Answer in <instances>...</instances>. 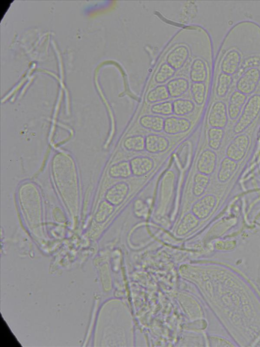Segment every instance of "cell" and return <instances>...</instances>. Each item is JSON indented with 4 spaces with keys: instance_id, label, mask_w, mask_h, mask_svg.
Listing matches in <instances>:
<instances>
[{
    "instance_id": "cell-9",
    "label": "cell",
    "mask_w": 260,
    "mask_h": 347,
    "mask_svg": "<svg viewBox=\"0 0 260 347\" xmlns=\"http://www.w3.org/2000/svg\"><path fill=\"white\" fill-rule=\"evenodd\" d=\"M145 150L153 154L164 153L169 147V141L164 136L150 134L145 137Z\"/></svg>"
},
{
    "instance_id": "cell-29",
    "label": "cell",
    "mask_w": 260,
    "mask_h": 347,
    "mask_svg": "<svg viewBox=\"0 0 260 347\" xmlns=\"http://www.w3.org/2000/svg\"><path fill=\"white\" fill-rule=\"evenodd\" d=\"M13 2V1L9 0H1V19H2L3 16L5 15V13L9 9L11 4Z\"/></svg>"
},
{
    "instance_id": "cell-3",
    "label": "cell",
    "mask_w": 260,
    "mask_h": 347,
    "mask_svg": "<svg viewBox=\"0 0 260 347\" xmlns=\"http://www.w3.org/2000/svg\"><path fill=\"white\" fill-rule=\"evenodd\" d=\"M249 144L247 135L239 134L230 143L226 148L225 154L227 157L238 162L244 157Z\"/></svg>"
},
{
    "instance_id": "cell-1",
    "label": "cell",
    "mask_w": 260,
    "mask_h": 347,
    "mask_svg": "<svg viewBox=\"0 0 260 347\" xmlns=\"http://www.w3.org/2000/svg\"><path fill=\"white\" fill-rule=\"evenodd\" d=\"M260 112V95L254 94L248 100L238 120L233 127L235 134H240L256 119Z\"/></svg>"
},
{
    "instance_id": "cell-26",
    "label": "cell",
    "mask_w": 260,
    "mask_h": 347,
    "mask_svg": "<svg viewBox=\"0 0 260 347\" xmlns=\"http://www.w3.org/2000/svg\"><path fill=\"white\" fill-rule=\"evenodd\" d=\"M175 73V69L167 63L162 64L155 76V80L157 83H162L171 77Z\"/></svg>"
},
{
    "instance_id": "cell-2",
    "label": "cell",
    "mask_w": 260,
    "mask_h": 347,
    "mask_svg": "<svg viewBox=\"0 0 260 347\" xmlns=\"http://www.w3.org/2000/svg\"><path fill=\"white\" fill-rule=\"evenodd\" d=\"M260 81V70L250 68L244 71L236 83L237 90L245 95L252 94L256 90Z\"/></svg>"
},
{
    "instance_id": "cell-18",
    "label": "cell",
    "mask_w": 260,
    "mask_h": 347,
    "mask_svg": "<svg viewBox=\"0 0 260 347\" xmlns=\"http://www.w3.org/2000/svg\"><path fill=\"white\" fill-rule=\"evenodd\" d=\"M172 104L173 113L178 117L191 113L194 108L193 102L188 99H177Z\"/></svg>"
},
{
    "instance_id": "cell-6",
    "label": "cell",
    "mask_w": 260,
    "mask_h": 347,
    "mask_svg": "<svg viewBox=\"0 0 260 347\" xmlns=\"http://www.w3.org/2000/svg\"><path fill=\"white\" fill-rule=\"evenodd\" d=\"M191 127L190 121L183 117L170 116L164 120L163 131L167 134L176 135L187 132Z\"/></svg>"
},
{
    "instance_id": "cell-28",
    "label": "cell",
    "mask_w": 260,
    "mask_h": 347,
    "mask_svg": "<svg viewBox=\"0 0 260 347\" xmlns=\"http://www.w3.org/2000/svg\"><path fill=\"white\" fill-rule=\"evenodd\" d=\"M210 182L208 175L198 172L193 177V185H196L206 189Z\"/></svg>"
},
{
    "instance_id": "cell-22",
    "label": "cell",
    "mask_w": 260,
    "mask_h": 347,
    "mask_svg": "<svg viewBox=\"0 0 260 347\" xmlns=\"http://www.w3.org/2000/svg\"><path fill=\"white\" fill-rule=\"evenodd\" d=\"M110 173L114 178L124 179L133 175L129 162L127 161H121L113 165Z\"/></svg>"
},
{
    "instance_id": "cell-11",
    "label": "cell",
    "mask_w": 260,
    "mask_h": 347,
    "mask_svg": "<svg viewBox=\"0 0 260 347\" xmlns=\"http://www.w3.org/2000/svg\"><path fill=\"white\" fill-rule=\"evenodd\" d=\"M246 99V95L237 90L232 94L227 108L228 116L231 120H236L239 116Z\"/></svg>"
},
{
    "instance_id": "cell-24",
    "label": "cell",
    "mask_w": 260,
    "mask_h": 347,
    "mask_svg": "<svg viewBox=\"0 0 260 347\" xmlns=\"http://www.w3.org/2000/svg\"><path fill=\"white\" fill-rule=\"evenodd\" d=\"M190 92L194 102L198 105H202L205 99V84L203 82H193L190 86Z\"/></svg>"
},
{
    "instance_id": "cell-10",
    "label": "cell",
    "mask_w": 260,
    "mask_h": 347,
    "mask_svg": "<svg viewBox=\"0 0 260 347\" xmlns=\"http://www.w3.org/2000/svg\"><path fill=\"white\" fill-rule=\"evenodd\" d=\"M240 63V53L236 50H231L224 57L221 64V70L222 73L232 75L238 71Z\"/></svg>"
},
{
    "instance_id": "cell-5",
    "label": "cell",
    "mask_w": 260,
    "mask_h": 347,
    "mask_svg": "<svg viewBox=\"0 0 260 347\" xmlns=\"http://www.w3.org/2000/svg\"><path fill=\"white\" fill-rule=\"evenodd\" d=\"M208 123L211 127L223 129L228 122L226 105L222 101L215 102L212 105L208 116Z\"/></svg>"
},
{
    "instance_id": "cell-27",
    "label": "cell",
    "mask_w": 260,
    "mask_h": 347,
    "mask_svg": "<svg viewBox=\"0 0 260 347\" xmlns=\"http://www.w3.org/2000/svg\"><path fill=\"white\" fill-rule=\"evenodd\" d=\"M259 67H260V56L251 55L243 60L240 67V70L243 72L250 68Z\"/></svg>"
},
{
    "instance_id": "cell-16",
    "label": "cell",
    "mask_w": 260,
    "mask_h": 347,
    "mask_svg": "<svg viewBox=\"0 0 260 347\" xmlns=\"http://www.w3.org/2000/svg\"><path fill=\"white\" fill-rule=\"evenodd\" d=\"M207 76L205 63L201 59L193 61L190 71V79L193 82H203Z\"/></svg>"
},
{
    "instance_id": "cell-7",
    "label": "cell",
    "mask_w": 260,
    "mask_h": 347,
    "mask_svg": "<svg viewBox=\"0 0 260 347\" xmlns=\"http://www.w3.org/2000/svg\"><path fill=\"white\" fill-rule=\"evenodd\" d=\"M132 175L137 177H142L150 172L154 167L153 160L146 156H138L129 161Z\"/></svg>"
},
{
    "instance_id": "cell-13",
    "label": "cell",
    "mask_w": 260,
    "mask_h": 347,
    "mask_svg": "<svg viewBox=\"0 0 260 347\" xmlns=\"http://www.w3.org/2000/svg\"><path fill=\"white\" fill-rule=\"evenodd\" d=\"M164 118L158 115H144L142 116L139 123L144 128L156 133L163 131Z\"/></svg>"
},
{
    "instance_id": "cell-12",
    "label": "cell",
    "mask_w": 260,
    "mask_h": 347,
    "mask_svg": "<svg viewBox=\"0 0 260 347\" xmlns=\"http://www.w3.org/2000/svg\"><path fill=\"white\" fill-rule=\"evenodd\" d=\"M189 55L188 49L184 46L175 48L168 55L167 62L174 69L180 68L185 63Z\"/></svg>"
},
{
    "instance_id": "cell-20",
    "label": "cell",
    "mask_w": 260,
    "mask_h": 347,
    "mask_svg": "<svg viewBox=\"0 0 260 347\" xmlns=\"http://www.w3.org/2000/svg\"><path fill=\"white\" fill-rule=\"evenodd\" d=\"M123 146L129 151H143L145 150V137L140 135L128 136L124 140Z\"/></svg>"
},
{
    "instance_id": "cell-15",
    "label": "cell",
    "mask_w": 260,
    "mask_h": 347,
    "mask_svg": "<svg viewBox=\"0 0 260 347\" xmlns=\"http://www.w3.org/2000/svg\"><path fill=\"white\" fill-rule=\"evenodd\" d=\"M166 86L170 97L178 98L187 92L189 88V82L184 78H177L170 80Z\"/></svg>"
},
{
    "instance_id": "cell-21",
    "label": "cell",
    "mask_w": 260,
    "mask_h": 347,
    "mask_svg": "<svg viewBox=\"0 0 260 347\" xmlns=\"http://www.w3.org/2000/svg\"><path fill=\"white\" fill-rule=\"evenodd\" d=\"M207 135L209 147L213 150H218L223 138V129L211 127L208 131Z\"/></svg>"
},
{
    "instance_id": "cell-25",
    "label": "cell",
    "mask_w": 260,
    "mask_h": 347,
    "mask_svg": "<svg viewBox=\"0 0 260 347\" xmlns=\"http://www.w3.org/2000/svg\"><path fill=\"white\" fill-rule=\"evenodd\" d=\"M150 110L156 115L169 116L173 113V104L169 101L156 103L151 106Z\"/></svg>"
},
{
    "instance_id": "cell-14",
    "label": "cell",
    "mask_w": 260,
    "mask_h": 347,
    "mask_svg": "<svg viewBox=\"0 0 260 347\" xmlns=\"http://www.w3.org/2000/svg\"><path fill=\"white\" fill-rule=\"evenodd\" d=\"M237 167V162L227 157L224 158L217 173L218 180L221 183L227 182L234 174Z\"/></svg>"
},
{
    "instance_id": "cell-4",
    "label": "cell",
    "mask_w": 260,
    "mask_h": 347,
    "mask_svg": "<svg viewBox=\"0 0 260 347\" xmlns=\"http://www.w3.org/2000/svg\"><path fill=\"white\" fill-rule=\"evenodd\" d=\"M216 199L214 195L207 194L194 201L190 207L189 213L199 221L206 219L210 215L215 207Z\"/></svg>"
},
{
    "instance_id": "cell-8",
    "label": "cell",
    "mask_w": 260,
    "mask_h": 347,
    "mask_svg": "<svg viewBox=\"0 0 260 347\" xmlns=\"http://www.w3.org/2000/svg\"><path fill=\"white\" fill-rule=\"evenodd\" d=\"M217 163V156L212 150L203 151L197 161V168L198 172L206 175L212 174L215 170Z\"/></svg>"
},
{
    "instance_id": "cell-23",
    "label": "cell",
    "mask_w": 260,
    "mask_h": 347,
    "mask_svg": "<svg viewBox=\"0 0 260 347\" xmlns=\"http://www.w3.org/2000/svg\"><path fill=\"white\" fill-rule=\"evenodd\" d=\"M232 75L224 73L219 74L216 89V95L219 97H223L228 93L232 83Z\"/></svg>"
},
{
    "instance_id": "cell-17",
    "label": "cell",
    "mask_w": 260,
    "mask_h": 347,
    "mask_svg": "<svg viewBox=\"0 0 260 347\" xmlns=\"http://www.w3.org/2000/svg\"><path fill=\"white\" fill-rule=\"evenodd\" d=\"M129 191L128 184L125 182H120L111 189L110 195L112 200H114L117 204H120L127 198Z\"/></svg>"
},
{
    "instance_id": "cell-19",
    "label": "cell",
    "mask_w": 260,
    "mask_h": 347,
    "mask_svg": "<svg viewBox=\"0 0 260 347\" xmlns=\"http://www.w3.org/2000/svg\"><path fill=\"white\" fill-rule=\"evenodd\" d=\"M170 97L167 86L164 84H160L150 90L148 92L146 98L149 103H156L165 101Z\"/></svg>"
}]
</instances>
